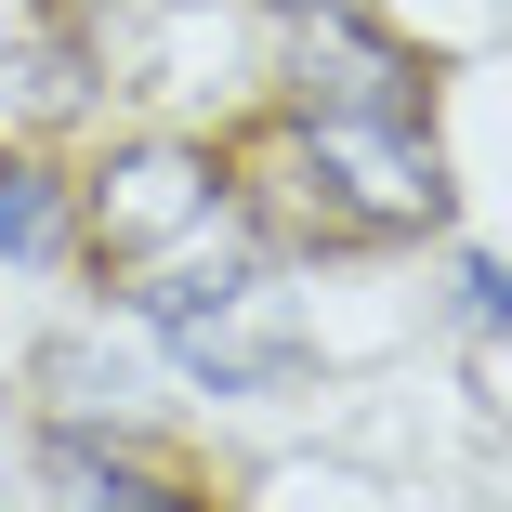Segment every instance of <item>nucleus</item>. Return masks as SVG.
<instances>
[{
    "label": "nucleus",
    "mask_w": 512,
    "mask_h": 512,
    "mask_svg": "<svg viewBox=\"0 0 512 512\" xmlns=\"http://www.w3.org/2000/svg\"><path fill=\"white\" fill-rule=\"evenodd\" d=\"M289 171L316 184V211L355 224V237L447 224V171H434V132L421 119H316V106H289Z\"/></svg>",
    "instance_id": "obj_1"
},
{
    "label": "nucleus",
    "mask_w": 512,
    "mask_h": 512,
    "mask_svg": "<svg viewBox=\"0 0 512 512\" xmlns=\"http://www.w3.org/2000/svg\"><path fill=\"white\" fill-rule=\"evenodd\" d=\"M184 237H224V158L211 145H119L92 171V263L106 276H145Z\"/></svg>",
    "instance_id": "obj_2"
},
{
    "label": "nucleus",
    "mask_w": 512,
    "mask_h": 512,
    "mask_svg": "<svg viewBox=\"0 0 512 512\" xmlns=\"http://www.w3.org/2000/svg\"><path fill=\"white\" fill-rule=\"evenodd\" d=\"M289 79H302L289 106H316V119H434L421 53H407V40H381V27H355V14H316V27H302Z\"/></svg>",
    "instance_id": "obj_3"
},
{
    "label": "nucleus",
    "mask_w": 512,
    "mask_h": 512,
    "mask_svg": "<svg viewBox=\"0 0 512 512\" xmlns=\"http://www.w3.org/2000/svg\"><path fill=\"white\" fill-rule=\"evenodd\" d=\"M66 473L92 486L79 512H197V499H184L171 473H145V460H119V447H66Z\"/></svg>",
    "instance_id": "obj_4"
},
{
    "label": "nucleus",
    "mask_w": 512,
    "mask_h": 512,
    "mask_svg": "<svg viewBox=\"0 0 512 512\" xmlns=\"http://www.w3.org/2000/svg\"><path fill=\"white\" fill-rule=\"evenodd\" d=\"M53 237H66V224H53V184H40L14 145H0V250H14V263H40Z\"/></svg>",
    "instance_id": "obj_5"
},
{
    "label": "nucleus",
    "mask_w": 512,
    "mask_h": 512,
    "mask_svg": "<svg viewBox=\"0 0 512 512\" xmlns=\"http://www.w3.org/2000/svg\"><path fill=\"white\" fill-rule=\"evenodd\" d=\"M460 289H473V316H486V329H512V263H460Z\"/></svg>",
    "instance_id": "obj_6"
}]
</instances>
